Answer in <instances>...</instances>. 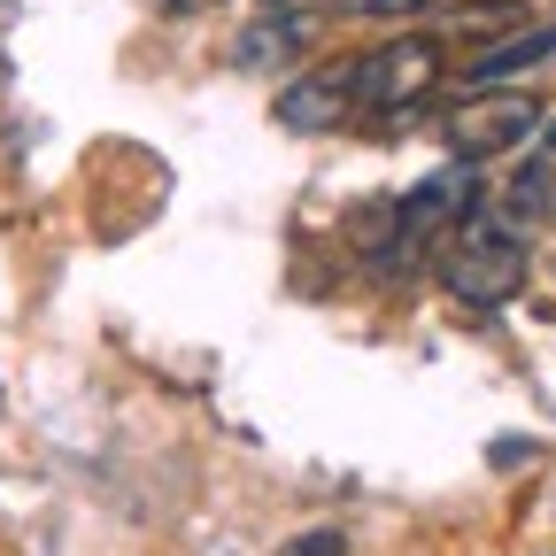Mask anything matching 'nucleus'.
Segmentation results:
<instances>
[{"instance_id":"nucleus-1","label":"nucleus","mask_w":556,"mask_h":556,"mask_svg":"<svg viewBox=\"0 0 556 556\" xmlns=\"http://www.w3.org/2000/svg\"><path fill=\"white\" fill-rule=\"evenodd\" d=\"M526 263H533L526 225H510L495 201H479L471 217L448 232V248H441V287H448L464 309H503V302L526 287Z\"/></svg>"},{"instance_id":"nucleus-2","label":"nucleus","mask_w":556,"mask_h":556,"mask_svg":"<svg viewBox=\"0 0 556 556\" xmlns=\"http://www.w3.org/2000/svg\"><path fill=\"white\" fill-rule=\"evenodd\" d=\"M441 31H402V39H379L364 62H356V116H409L417 101H426L441 86Z\"/></svg>"},{"instance_id":"nucleus-3","label":"nucleus","mask_w":556,"mask_h":556,"mask_svg":"<svg viewBox=\"0 0 556 556\" xmlns=\"http://www.w3.org/2000/svg\"><path fill=\"white\" fill-rule=\"evenodd\" d=\"M541 109L548 101H533L518 86H471V101H456L441 116V139H448L464 163H503V155H518L526 139H533Z\"/></svg>"},{"instance_id":"nucleus-4","label":"nucleus","mask_w":556,"mask_h":556,"mask_svg":"<svg viewBox=\"0 0 556 556\" xmlns=\"http://www.w3.org/2000/svg\"><path fill=\"white\" fill-rule=\"evenodd\" d=\"M278 124L287 131H340L356 124V62H317L278 93Z\"/></svg>"},{"instance_id":"nucleus-5","label":"nucleus","mask_w":556,"mask_h":556,"mask_svg":"<svg viewBox=\"0 0 556 556\" xmlns=\"http://www.w3.org/2000/svg\"><path fill=\"white\" fill-rule=\"evenodd\" d=\"M503 217L510 225H541L548 208H556V109H541V124H533V139H526V155H518V170L503 178Z\"/></svg>"},{"instance_id":"nucleus-6","label":"nucleus","mask_w":556,"mask_h":556,"mask_svg":"<svg viewBox=\"0 0 556 556\" xmlns=\"http://www.w3.org/2000/svg\"><path fill=\"white\" fill-rule=\"evenodd\" d=\"M541 62H556V24H518L495 47H479L464 78L471 86H510V78H526V70H541Z\"/></svg>"},{"instance_id":"nucleus-7","label":"nucleus","mask_w":556,"mask_h":556,"mask_svg":"<svg viewBox=\"0 0 556 556\" xmlns=\"http://www.w3.org/2000/svg\"><path fill=\"white\" fill-rule=\"evenodd\" d=\"M309 31H317V16H263V24H248V31H240L232 62H240V70H270V62L302 54V47H309Z\"/></svg>"},{"instance_id":"nucleus-8","label":"nucleus","mask_w":556,"mask_h":556,"mask_svg":"<svg viewBox=\"0 0 556 556\" xmlns=\"http://www.w3.org/2000/svg\"><path fill=\"white\" fill-rule=\"evenodd\" d=\"M441 0H348V16H433Z\"/></svg>"},{"instance_id":"nucleus-9","label":"nucleus","mask_w":556,"mask_h":556,"mask_svg":"<svg viewBox=\"0 0 556 556\" xmlns=\"http://www.w3.org/2000/svg\"><path fill=\"white\" fill-rule=\"evenodd\" d=\"M263 16H317V0H255Z\"/></svg>"}]
</instances>
